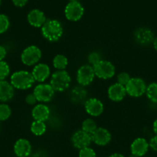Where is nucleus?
Returning <instances> with one entry per match:
<instances>
[{"label":"nucleus","instance_id":"nucleus-1","mask_svg":"<svg viewBox=\"0 0 157 157\" xmlns=\"http://www.w3.org/2000/svg\"><path fill=\"white\" fill-rule=\"evenodd\" d=\"M42 36L49 42H56L63 35V26L56 19H48L41 27Z\"/></svg>","mask_w":157,"mask_h":157},{"label":"nucleus","instance_id":"nucleus-2","mask_svg":"<svg viewBox=\"0 0 157 157\" xmlns=\"http://www.w3.org/2000/svg\"><path fill=\"white\" fill-rule=\"evenodd\" d=\"M35 82L32 72L26 70H19L13 72L10 77V83L15 89L26 90L31 88Z\"/></svg>","mask_w":157,"mask_h":157},{"label":"nucleus","instance_id":"nucleus-3","mask_svg":"<svg viewBox=\"0 0 157 157\" xmlns=\"http://www.w3.org/2000/svg\"><path fill=\"white\" fill-rule=\"evenodd\" d=\"M70 83V75L66 70H57L51 76L49 84L56 92L63 93L69 89Z\"/></svg>","mask_w":157,"mask_h":157},{"label":"nucleus","instance_id":"nucleus-4","mask_svg":"<svg viewBox=\"0 0 157 157\" xmlns=\"http://www.w3.org/2000/svg\"><path fill=\"white\" fill-rule=\"evenodd\" d=\"M42 58V51L38 46L32 45L22 51L21 61L27 66H34L39 63Z\"/></svg>","mask_w":157,"mask_h":157},{"label":"nucleus","instance_id":"nucleus-5","mask_svg":"<svg viewBox=\"0 0 157 157\" xmlns=\"http://www.w3.org/2000/svg\"><path fill=\"white\" fill-rule=\"evenodd\" d=\"M93 67L96 76L100 79H109L116 74V67L108 60L102 59Z\"/></svg>","mask_w":157,"mask_h":157},{"label":"nucleus","instance_id":"nucleus-6","mask_svg":"<svg viewBox=\"0 0 157 157\" xmlns=\"http://www.w3.org/2000/svg\"><path fill=\"white\" fill-rule=\"evenodd\" d=\"M146 87L147 86L143 78L140 77H133V78H131L125 88H126V93L129 96L139 98L146 94Z\"/></svg>","mask_w":157,"mask_h":157},{"label":"nucleus","instance_id":"nucleus-7","mask_svg":"<svg viewBox=\"0 0 157 157\" xmlns=\"http://www.w3.org/2000/svg\"><path fill=\"white\" fill-rule=\"evenodd\" d=\"M55 93L56 91L50 84L44 82L38 84L33 90V94L36 96L37 101L41 103H46L52 101L55 96Z\"/></svg>","mask_w":157,"mask_h":157},{"label":"nucleus","instance_id":"nucleus-8","mask_svg":"<svg viewBox=\"0 0 157 157\" xmlns=\"http://www.w3.org/2000/svg\"><path fill=\"white\" fill-rule=\"evenodd\" d=\"M95 76L94 69L90 64L82 65L76 72V81L81 86L86 87L90 85L94 80Z\"/></svg>","mask_w":157,"mask_h":157},{"label":"nucleus","instance_id":"nucleus-9","mask_svg":"<svg viewBox=\"0 0 157 157\" xmlns=\"http://www.w3.org/2000/svg\"><path fill=\"white\" fill-rule=\"evenodd\" d=\"M65 16L71 22L80 20L84 15V8L79 2H69L64 10Z\"/></svg>","mask_w":157,"mask_h":157},{"label":"nucleus","instance_id":"nucleus-10","mask_svg":"<svg viewBox=\"0 0 157 157\" xmlns=\"http://www.w3.org/2000/svg\"><path fill=\"white\" fill-rule=\"evenodd\" d=\"M71 143L74 148L77 149H81L83 148L90 146L93 143L91 134L85 132L82 129L77 130L72 134L71 137Z\"/></svg>","mask_w":157,"mask_h":157},{"label":"nucleus","instance_id":"nucleus-11","mask_svg":"<svg viewBox=\"0 0 157 157\" xmlns=\"http://www.w3.org/2000/svg\"><path fill=\"white\" fill-rule=\"evenodd\" d=\"M154 39L155 36L153 32L147 27L137 29L134 33V40L140 46H147L152 44Z\"/></svg>","mask_w":157,"mask_h":157},{"label":"nucleus","instance_id":"nucleus-12","mask_svg":"<svg viewBox=\"0 0 157 157\" xmlns=\"http://www.w3.org/2000/svg\"><path fill=\"white\" fill-rule=\"evenodd\" d=\"M85 110L90 116L98 117L101 116L104 111V105L102 101L97 98H90L84 102Z\"/></svg>","mask_w":157,"mask_h":157},{"label":"nucleus","instance_id":"nucleus-13","mask_svg":"<svg viewBox=\"0 0 157 157\" xmlns=\"http://www.w3.org/2000/svg\"><path fill=\"white\" fill-rule=\"evenodd\" d=\"M91 136L93 143L98 146H107L112 140V134L108 129L103 127H98Z\"/></svg>","mask_w":157,"mask_h":157},{"label":"nucleus","instance_id":"nucleus-14","mask_svg":"<svg viewBox=\"0 0 157 157\" xmlns=\"http://www.w3.org/2000/svg\"><path fill=\"white\" fill-rule=\"evenodd\" d=\"M13 152L16 157L27 156L29 157L33 153V146L29 140L21 138L16 141L13 146Z\"/></svg>","mask_w":157,"mask_h":157},{"label":"nucleus","instance_id":"nucleus-15","mask_svg":"<svg viewBox=\"0 0 157 157\" xmlns=\"http://www.w3.org/2000/svg\"><path fill=\"white\" fill-rule=\"evenodd\" d=\"M149 149V142L143 137H138L130 145V153L138 157H143Z\"/></svg>","mask_w":157,"mask_h":157},{"label":"nucleus","instance_id":"nucleus-16","mask_svg":"<svg viewBox=\"0 0 157 157\" xmlns=\"http://www.w3.org/2000/svg\"><path fill=\"white\" fill-rule=\"evenodd\" d=\"M32 75L35 79V82H44L50 76V68L46 63H38L33 67Z\"/></svg>","mask_w":157,"mask_h":157},{"label":"nucleus","instance_id":"nucleus-17","mask_svg":"<svg viewBox=\"0 0 157 157\" xmlns=\"http://www.w3.org/2000/svg\"><path fill=\"white\" fill-rule=\"evenodd\" d=\"M107 95L110 100L113 101V102H120L126 97L127 93H126V90L124 86L116 82V83L112 84L109 87L108 90H107Z\"/></svg>","mask_w":157,"mask_h":157},{"label":"nucleus","instance_id":"nucleus-18","mask_svg":"<svg viewBox=\"0 0 157 157\" xmlns=\"http://www.w3.org/2000/svg\"><path fill=\"white\" fill-rule=\"evenodd\" d=\"M50 109L44 103L36 104L32 109V116L33 120L37 121L46 122L50 116Z\"/></svg>","mask_w":157,"mask_h":157},{"label":"nucleus","instance_id":"nucleus-19","mask_svg":"<svg viewBox=\"0 0 157 157\" xmlns=\"http://www.w3.org/2000/svg\"><path fill=\"white\" fill-rule=\"evenodd\" d=\"M46 20L47 19L45 13L42 10L37 9L31 10L27 15V21L29 25L36 28H41Z\"/></svg>","mask_w":157,"mask_h":157},{"label":"nucleus","instance_id":"nucleus-20","mask_svg":"<svg viewBox=\"0 0 157 157\" xmlns=\"http://www.w3.org/2000/svg\"><path fill=\"white\" fill-rule=\"evenodd\" d=\"M14 94L15 88L10 82L0 80V102H9L13 99Z\"/></svg>","mask_w":157,"mask_h":157},{"label":"nucleus","instance_id":"nucleus-21","mask_svg":"<svg viewBox=\"0 0 157 157\" xmlns=\"http://www.w3.org/2000/svg\"><path fill=\"white\" fill-rule=\"evenodd\" d=\"M71 99L74 103H82L85 102L87 97V91L83 86H76L72 90L70 94Z\"/></svg>","mask_w":157,"mask_h":157},{"label":"nucleus","instance_id":"nucleus-22","mask_svg":"<svg viewBox=\"0 0 157 157\" xmlns=\"http://www.w3.org/2000/svg\"><path fill=\"white\" fill-rule=\"evenodd\" d=\"M46 129H47V126H46V123L43 121L34 120L31 123V126H30L31 132L33 135L36 136H43L46 132Z\"/></svg>","mask_w":157,"mask_h":157},{"label":"nucleus","instance_id":"nucleus-23","mask_svg":"<svg viewBox=\"0 0 157 157\" xmlns=\"http://www.w3.org/2000/svg\"><path fill=\"white\" fill-rule=\"evenodd\" d=\"M69 64L68 58L63 54H57L52 60V65L57 70H65Z\"/></svg>","mask_w":157,"mask_h":157},{"label":"nucleus","instance_id":"nucleus-24","mask_svg":"<svg viewBox=\"0 0 157 157\" xmlns=\"http://www.w3.org/2000/svg\"><path fill=\"white\" fill-rule=\"evenodd\" d=\"M146 95L151 102L157 103V82H152L147 86Z\"/></svg>","mask_w":157,"mask_h":157},{"label":"nucleus","instance_id":"nucleus-25","mask_svg":"<svg viewBox=\"0 0 157 157\" xmlns=\"http://www.w3.org/2000/svg\"><path fill=\"white\" fill-rule=\"evenodd\" d=\"M98 126L96 124V121H95L92 118H87L82 122V129L85 132H88V133L92 134L96 131V129H97Z\"/></svg>","mask_w":157,"mask_h":157},{"label":"nucleus","instance_id":"nucleus-26","mask_svg":"<svg viewBox=\"0 0 157 157\" xmlns=\"http://www.w3.org/2000/svg\"><path fill=\"white\" fill-rule=\"evenodd\" d=\"M12 109L8 104L0 103V122L6 121L11 116Z\"/></svg>","mask_w":157,"mask_h":157},{"label":"nucleus","instance_id":"nucleus-27","mask_svg":"<svg viewBox=\"0 0 157 157\" xmlns=\"http://www.w3.org/2000/svg\"><path fill=\"white\" fill-rule=\"evenodd\" d=\"M10 67L5 61H0V80H6L10 75Z\"/></svg>","mask_w":157,"mask_h":157},{"label":"nucleus","instance_id":"nucleus-28","mask_svg":"<svg viewBox=\"0 0 157 157\" xmlns=\"http://www.w3.org/2000/svg\"><path fill=\"white\" fill-rule=\"evenodd\" d=\"M10 25V19L5 14H0V34H3L9 29Z\"/></svg>","mask_w":157,"mask_h":157},{"label":"nucleus","instance_id":"nucleus-29","mask_svg":"<svg viewBox=\"0 0 157 157\" xmlns=\"http://www.w3.org/2000/svg\"><path fill=\"white\" fill-rule=\"evenodd\" d=\"M78 157H97V154L93 148L88 146L78 150Z\"/></svg>","mask_w":157,"mask_h":157},{"label":"nucleus","instance_id":"nucleus-30","mask_svg":"<svg viewBox=\"0 0 157 157\" xmlns=\"http://www.w3.org/2000/svg\"><path fill=\"white\" fill-rule=\"evenodd\" d=\"M87 59H88L89 64L93 66L96 64H97L99 61H101L102 59V56H101V54L99 52L95 51V52H92L89 54Z\"/></svg>","mask_w":157,"mask_h":157},{"label":"nucleus","instance_id":"nucleus-31","mask_svg":"<svg viewBox=\"0 0 157 157\" xmlns=\"http://www.w3.org/2000/svg\"><path fill=\"white\" fill-rule=\"evenodd\" d=\"M132 77L130 76L129 73L126 72H120L119 75H117V82L120 85H123L124 86H126V84L129 82V81L130 80Z\"/></svg>","mask_w":157,"mask_h":157},{"label":"nucleus","instance_id":"nucleus-32","mask_svg":"<svg viewBox=\"0 0 157 157\" xmlns=\"http://www.w3.org/2000/svg\"><path fill=\"white\" fill-rule=\"evenodd\" d=\"M37 99H36V96L33 94V93H29L25 96V102L29 105H35L37 103Z\"/></svg>","mask_w":157,"mask_h":157},{"label":"nucleus","instance_id":"nucleus-33","mask_svg":"<svg viewBox=\"0 0 157 157\" xmlns=\"http://www.w3.org/2000/svg\"><path fill=\"white\" fill-rule=\"evenodd\" d=\"M149 149H152L154 152H157V135H155L150 139L149 142Z\"/></svg>","mask_w":157,"mask_h":157},{"label":"nucleus","instance_id":"nucleus-34","mask_svg":"<svg viewBox=\"0 0 157 157\" xmlns=\"http://www.w3.org/2000/svg\"><path fill=\"white\" fill-rule=\"evenodd\" d=\"M12 1L16 7H23L26 5L29 0H12Z\"/></svg>","mask_w":157,"mask_h":157},{"label":"nucleus","instance_id":"nucleus-35","mask_svg":"<svg viewBox=\"0 0 157 157\" xmlns=\"http://www.w3.org/2000/svg\"><path fill=\"white\" fill-rule=\"evenodd\" d=\"M7 54L6 49L3 46L0 45V61H3L4 59L6 58Z\"/></svg>","mask_w":157,"mask_h":157},{"label":"nucleus","instance_id":"nucleus-36","mask_svg":"<svg viewBox=\"0 0 157 157\" xmlns=\"http://www.w3.org/2000/svg\"><path fill=\"white\" fill-rule=\"evenodd\" d=\"M46 155H47L44 151L39 150L36 152H34V153H32L29 157H46Z\"/></svg>","mask_w":157,"mask_h":157},{"label":"nucleus","instance_id":"nucleus-37","mask_svg":"<svg viewBox=\"0 0 157 157\" xmlns=\"http://www.w3.org/2000/svg\"><path fill=\"white\" fill-rule=\"evenodd\" d=\"M107 157H126L123 154L120 153V152H113V153L109 155Z\"/></svg>","mask_w":157,"mask_h":157},{"label":"nucleus","instance_id":"nucleus-38","mask_svg":"<svg viewBox=\"0 0 157 157\" xmlns=\"http://www.w3.org/2000/svg\"><path fill=\"white\" fill-rule=\"evenodd\" d=\"M152 130H153L155 135H157V119H155V121L153 122V124H152Z\"/></svg>","mask_w":157,"mask_h":157},{"label":"nucleus","instance_id":"nucleus-39","mask_svg":"<svg viewBox=\"0 0 157 157\" xmlns=\"http://www.w3.org/2000/svg\"><path fill=\"white\" fill-rule=\"evenodd\" d=\"M152 46H153L154 49L157 52V36L156 37H155V39H154L153 43H152Z\"/></svg>","mask_w":157,"mask_h":157},{"label":"nucleus","instance_id":"nucleus-40","mask_svg":"<svg viewBox=\"0 0 157 157\" xmlns=\"http://www.w3.org/2000/svg\"><path fill=\"white\" fill-rule=\"evenodd\" d=\"M129 157H138V156H136V155H133V154L130 153V155H129Z\"/></svg>","mask_w":157,"mask_h":157},{"label":"nucleus","instance_id":"nucleus-41","mask_svg":"<svg viewBox=\"0 0 157 157\" xmlns=\"http://www.w3.org/2000/svg\"><path fill=\"white\" fill-rule=\"evenodd\" d=\"M69 2H79V0H69Z\"/></svg>","mask_w":157,"mask_h":157},{"label":"nucleus","instance_id":"nucleus-42","mask_svg":"<svg viewBox=\"0 0 157 157\" xmlns=\"http://www.w3.org/2000/svg\"><path fill=\"white\" fill-rule=\"evenodd\" d=\"M1 3H2V0H0V6H1Z\"/></svg>","mask_w":157,"mask_h":157},{"label":"nucleus","instance_id":"nucleus-43","mask_svg":"<svg viewBox=\"0 0 157 157\" xmlns=\"http://www.w3.org/2000/svg\"><path fill=\"white\" fill-rule=\"evenodd\" d=\"M19 157H27V156H19Z\"/></svg>","mask_w":157,"mask_h":157}]
</instances>
